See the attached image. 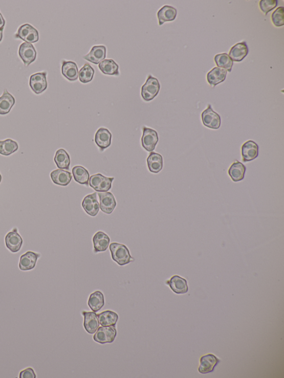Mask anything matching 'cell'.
<instances>
[{
    "mask_svg": "<svg viewBox=\"0 0 284 378\" xmlns=\"http://www.w3.org/2000/svg\"><path fill=\"white\" fill-rule=\"evenodd\" d=\"M94 251L96 253L108 250L110 243L109 237L105 232L98 231L93 238Z\"/></svg>",
    "mask_w": 284,
    "mask_h": 378,
    "instance_id": "obj_21",
    "label": "cell"
},
{
    "mask_svg": "<svg viewBox=\"0 0 284 378\" xmlns=\"http://www.w3.org/2000/svg\"><path fill=\"white\" fill-rule=\"evenodd\" d=\"M97 317L101 326H116L119 316L117 313L112 311H105L97 314Z\"/></svg>",
    "mask_w": 284,
    "mask_h": 378,
    "instance_id": "obj_29",
    "label": "cell"
},
{
    "mask_svg": "<svg viewBox=\"0 0 284 378\" xmlns=\"http://www.w3.org/2000/svg\"><path fill=\"white\" fill-rule=\"evenodd\" d=\"M86 213L92 217H96L100 210V203H98L97 199V193H94L86 196L82 202Z\"/></svg>",
    "mask_w": 284,
    "mask_h": 378,
    "instance_id": "obj_11",
    "label": "cell"
},
{
    "mask_svg": "<svg viewBox=\"0 0 284 378\" xmlns=\"http://www.w3.org/2000/svg\"><path fill=\"white\" fill-rule=\"evenodd\" d=\"M249 53V48L246 42L238 43L230 49L229 56L233 61L241 62Z\"/></svg>",
    "mask_w": 284,
    "mask_h": 378,
    "instance_id": "obj_20",
    "label": "cell"
},
{
    "mask_svg": "<svg viewBox=\"0 0 284 378\" xmlns=\"http://www.w3.org/2000/svg\"><path fill=\"white\" fill-rule=\"evenodd\" d=\"M147 164L150 171L153 173H158L163 168V157L158 153L151 152L147 158Z\"/></svg>",
    "mask_w": 284,
    "mask_h": 378,
    "instance_id": "obj_28",
    "label": "cell"
},
{
    "mask_svg": "<svg viewBox=\"0 0 284 378\" xmlns=\"http://www.w3.org/2000/svg\"><path fill=\"white\" fill-rule=\"evenodd\" d=\"M105 303L104 295L100 290H97L90 295L88 305L94 312H97L101 310L105 306Z\"/></svg>",
    "mask_w": 284,
    "mask_h": 378,
    "instance_id": "obj_30",
    "label": "cell"
},
{
    "mask_svg": "<svg viewBox=\"0 0 284 378\" xmlns=\"http://www.w3.org/2000/svg\"><path fill=\"white\" fill-rule=\"evenodd\" d=\"M245 172V166L240 162L237 161L230 166L228 174L233 181L238 182L244 179Z\"/></svg>",
    "mask_w": 284,
    "mask_h": 378,
    "instance_id": "obj_27",
    "label": "cell"
},
{
    "mask_svg": "<svg viewBox=\"0 0 284 378\" xmlns=\"http://www.w3.org/2000/svg\"><path fill=\"white\" fill-rule=\"evenodd\" d=\"M61 70L63 75L69 81H76L79 77V69L75 62L63 60Z\"/></svg>",
    "mask_w": 284,
    "mask_h": 378,
    "instance_id": "obj_18",
    "label": "cell"
},
{
    "mask_svg": "<svg viewBox=\"0 0 284 378\" xmlns=\"http://www.w3.org/2000/svg\"><path fill=\"white\" fill-rule=\"evenodd\" d=\"M50 176L53 183L63 186H67L72 178L71 173L60 169L53 170Z\"/></svg>",
    "mask_w": 284,
    "mask_h": 378,
    "instance_id": "obj_22",
    "label": "cell"
},
{
    "mask_svg": "<svg viewBox=\"0 0 284 378\" xmlns=\"http://www.w3.org/2000/svg\"><path fill=\"white\" fill-rule=\"evenodd\" d=\"M74 179L81 185L88 186L89 174L87 169L82 166H76L72 169Z\"/></svg>",
    "mask_w": 284,
    "mask_h": 378,
    "instance_id": "obj_33",
    "label": "cell"
},
{
    "mask_svg": "<svg viewBox=\"0 0 284 378\" xmlns=\"http://www.w3.org/2000/svg\"><path fill=\"white\" fill-rule=\"evenodd\" d=\"M167 284L176 294H184L188 291L187 280L179 276H173L170 281L167 282Z\"/></svg>",
    "mask_w": 284,
    "mask_h": 378,
    "instance_id": "obj_24",
    "label": "cell"
},
{
    "mask_svg": "<svg viewBox=\"0 0 284 378\" xmlns=\"http://www.w3.org/2000/svg\"><path fill=\"white\" fill-rule=\"evenodd\" d=\"M3 31V30H0V43L1 42V41L2 40Z\"/></svg>",
    "mask_w": 284,
    "mask_h": 378,
    "instance_id": "obj_41",
    "label": "cell"
},
{
    "mask_svg": "<svg viewBox=\"0 0 284 378\" xmlns=\"http://www.w3.org/2000/svg\"><path fill=\"white\" fill-rule=\"evenodd\" d=\"M114 179L113 177H106L101 174H97L90 177L89 184L96 192H108L111 189Z\"/></svg>",
    "mask_w": 284,
    "mask_h": 378,
    "instance_id": "obj_3",
    "label": "cell"
},
{
    "mask_svg": "<svg viewBox=\"0 0 284 378\" xmlns=\"http://www.w3.org/2000/svg\"><path fill=\"white\" fill-rule=\"evenodd\" d=\"M220 360L212 354L205 355L201 357L198 371L201 374H207L214 371Z\"/></svg>",
    "mask_w": 284,
    "mask_h": 378,
    "instance_id": "obj_14",
    "label": "cell"
},
{
    "mask_svg": "<svg viewBox=\"0 0 284 378\" xmlns=\"http://www.w3.org/2000/svg\"><path fill=\"white\" fill-rule=\"evenodd\" d=\"M20 378H36V374L34 369L31 368H28L23 370L20 373Z\"/></svg>",
    "mask_w": 284,
    "mask_h": 378,
    "instance_id": "obj_39",
    "label": "cell"
},
{
    "mask_svg": "<svg viewBox=\"0 0 284 378\" xmlns=\"http://www.w3.org/2000/svg\"><path fill=\"white\" fill-rule=\"evenodd\" d=\"M177 15V10L175 7L170 6H164L157 13L159 25L162 26L164 23L174 21Z\"/></svg>",
    "mask_w": 284,
    "mask_h": 378,
    "instance_id": "obj_25",
    "label": "cell"
},
{
    "mask_svg": "<svg viewBox=\"0 0 284 378\" xmlns=\"http://www.w3.org/2000/svg\"><path fill=\"white\" fill-rule=\"evenodd\" d=\"M259 156V146L253 140L247 141L241 147V156L244 162L251 161Z\"/></svg>",
    "mask_w": 284,
    "mask_h": 378,
    "instance_id": "obj_12",
    "label": "cell"
},
{
    "mask_svg": "<svg viewBox=\"0 0 284 378\" xmlns=\"http://www.w3.org/2000/svg\"><path fill=\"white\" fill-rule=\"evenodd\" d=\"M82 314L84 316V326L86 331L90 334H95L100 326V322L96 312L84 311Z\"/></svg>",
    "mask_w": 284,
    "mask_h": 378,
    "instance_id": "obj_16",
    "label": "cell"
},
{
    "mask_svg": "<svg viewBox=\"0 0 284 378\" xmlns=\"http://www.w3.org/2000/svg\"><path fill=\"white\" fill-rule=\"evenodd\" d=\"M15 99L13 95L8 92L7 89L0 97V115H6L9 113L12 107L15 105Z\"/></svg>",
    "mask_w": 284,
    "mask_h": 378,
    "instance_id": "obj_26",
    "label": "cell"
},
{
    "mask_svg": "<svg viewBox=\"0 0 284 378\" xmlns=\"http://www.w3.org/2000/svg\"><path fill=\"white\" fill-rule=\"evenodd\" d=\"M113 260L119 266H125L134 261L129 248L125 245L114 243L109 245Z\"/></svg>",
    "mask_w": 284,
    "mask_h": 378,
    "instance_id": "obj_1",
    "label": "cell"
},
{
    "mask_svg": "<svg viewBox=\"0 0 284 378\" xmlns=\"http://www.w3.org/2000/svg\"><path fill=\"white\" fill-rule=\"evenodd\" d=\"M15 38L20 39L26 43H36L39 40V32L31 24L26 23L21 26L15 35Z\"/></svg>",
    "mask_w": 284,
    "mask_h": 378,
    "instance_id": "obj_5",
    "label": "cell"
},
{
    "mask_svg": "<svg viewBox=\"0 0 284 378\" xmlns=\"http://www.w3.org/2000/svg\"><path fill=\"white\" fill-rule=\"evenodd\" d=\"M1 180H2V177L1 174H0V183H1Z\"/></svg>",
    "mask_w": 284,
    "mask_h": 378,
    "instance_id": "obj_42",
    "label": "cell"
},
{
    "mask_svg": "<svg viewBox=\"0 0 284 378\" xmlns=\"http://www.w3.org/2000/svg\"><path fill=\"white\" fill-rule=\"evenodd\" d=\"M201 119L204 126L212 130H218L221 126L220 115L213 111L211 105L201 113Z\"/></svg>",
    "mask_w": 284,
    "mask_h": 378,
    "instance_id": "obj_6",
    "label": "cell"
},
{
    "mask_svg": "<svg viewBox=\"0 0 284 378\" xmlns=\"http://www.w3.org/2000/svg\"><path fill=\"white\" fill-rule=\"evenodd\" d=\"M117 334L115 326L101 327L98 328L95 334L93 336L94 341L105 344L112 343L114 341Z\"/></svg>",
    "mask_w": 284,
    "mask_h": 378,
    "instance_id": "obj_4",
    "label": "cell"
},
{
    "mask_svg": "<svg viewBox=\"0 0 284 378\" xmlns=\"http://www.w3.org/2000/svg\"><path fill=\"white\" fill-rule=\"evenodd\" d=\"M19 149L18 143L11 139L0 140V155L9 156L17 151Z\"/></svg>",
    "mask_w": 284,
    "mask_h": 378,
    "instance_id": "obj_34",
    "label": "cell"
},
{
    "mask_svg": "<svg viewBox=\"0 0 284 378\" xmlns=\"http://www.w3.org/2000/svg\"><path fill=\"white\" fill-rule=\"evenodd\" d=\"M101 71L106 75L119 76V66L112 59L102 61L98 65Z\"/></svg>",
    "mask_w": 284,
    "mask_h": 378,
    "instance_id": "obj_31",
    "label": "cell"
},
{
    "mask_svg": "<svg viewBox=\"0 0 284 378\" xmlns=\"http://www.w3.org/2000/svg\"><path fill=\"white\" fill-rule=\"evenodd\" d=\"M227 75L226 70L216 67L213 68L211 71L207 74V81L209 84L213 87L223 82Z\"/></svg>",
    "mask_w": 284,
    "mask_h": 378,
    "instance_id": "obj_23",
    "label": "cell"
},
{
    "mask_svg": "<svg viewBox=\"0 0 284 378\" xmlns=\"http://www.w3.org/2000/svg\"><path fill=\"white\" fill-rule=\"evenodd\" d=\"M19 55L26 66H28L36 59L37 52L34 45L24 43L20 45Z\"/></svg>",
    "mask_w": 284,
    "mask_h": 378,
    "instance_id": "obj_9",
    "label": "cell"
},
{
    "mask_svg": "<svg viewBox=\"0 0 284 378\" xmlns=\"http://www.w3.org/2000/svg\"><path fill=\"white\" fill-rule=\"evenodd\" d=\"M98 195L100 198L101 210L107 214L112 213L117 205L114 195L110 192L98 193Z\"/></svg>",
    "mask_w": 284,
    "mask_h": 378,
    "instance_id": "obj_10",
    "label": "cell"
},
{
    "mask_svg": "<svg viewBox=\"0 0 284 378\" xmlns=\"http://www.w3.org/2000/svg\"><path fill=\"white\" fill-rule=\"evenodd\" d=\"M40 257L39 253L28 251L20 257L19 268L22 271H29L34 268L37 261Z\"/></svg>",
    "mask_w": 284,
    "mask_h": 378,
    "instance_id": "obj_17",
    "label": "cell"
},
{
    "mask_svg": "<svg viewBox=\"0 0 284 378\" xmlns=\"http://www.w3.org/2000/svg\"><path fill=\"white\" fill-rule=\"evenodd\" d=\"M278 5V0H261L259 2L261 10L265 15L274 9Z\"/></svg>",
    "mask_w": 284,
    "mask_h": 378,
    "instance_id": "obj_38",
    "label": "cell"
},
{
    "mask_svg": "<svg viewBox=\"0 0 284 378\" xmlns=\"http://www.w3.org/2000/svg\"><path fill=\"white\" fill-rule=\"evenodd\" d=\"M47 72H43L32 74L30 79V86L33 92L40 94L47 88Z\"/></svg>",
    "mask_w": 284,
    "mask_h": 378,
    "instance_id": "obj_8",
    "label": "cell"
},
{
    "mask_svg": "<svg viewBox=\"0 0 284 378\" xmlns=\"http://www.w3.org/2000/svg\"><path fill=\"white\" fill-rule=\"evenodd\" d=\"M6 24L5 20L4 19L1 12H0V30H3Z\"/></svg>",
    "mask_w": 284,
    "mask_h": 378,
    "instance_id": "obj_40",
    "label": "cell"
},
{
    "mask_svg": "<svg viewBox=\"0 0 284 378\" xmlns=\"http://www.w3.org/2000/svg\"><path fill=\"white\" fill-rule=\"evenodd\" d=\"M54 161L60 169L69 170L71 160L68 153L64 149H60L56 153Z\"/></svg>",
    "mask_w": 284,
    "mask_h": 378,
    "instance_id": "obj_32",
    "label": "cell"
},
{
    "mask_svg": "<svg viewBox=\"0 0 284 378\" xmlns=\"http://www.w3.org/2000/svg\"><path fill=\"white\" fill-rule=\"evenodd\" d=\"M160 86L157 78L151 75L148 76L145 85L142 87V97L146 102H149L157 96L160 90Z\"/></svg>",
    "mask_w": 284,
    "mask_h": 378,
    "instance_id": "obj_2",
    "label": "cell"
},
{
    "mask_svg": "<svg viewBox=\"0 0 284 378\" xmlns=\"http://www.w3.org/2000/svg\"><path fill=\"white\" fill-rule=\"evenodd\" d=\"M5 243L7 248L12 252L16 253L20 250L23 244V240L16 228L6 235Z\"/></svg>",
    "mask_w": 284,
    "mask_h": 378,
    "instance_id": "obj_15",
    "label": "cell"
},
{
    "mask_svg": "<svg viewBox=\"0 0 284 378\" xmlns=\"http://www.w3.org/2000/svg\"><path fill=\"white\" fill-rule=\"evenodd\" d=\"M215 61L218 67L224 68L226 71L231 72L233 61L225 53L218 54L215 57Z\"/></svg>",
    "mask_w": 284,
    "mask_h": 378,
    "instance_id": "obj_35",
    "label": "cell"
},
{
    "mask_svg": "<svg viewBox=\"0 0 284 378\" xmlns=\"http://www.w3.org/2000/svg\"><path fill=\"white\" fill-rule=\"evenodd\" d=\"M107 49L105 45H94L90 52L83 59L94 65H98L106 59Z\"/></svg>",
    "mask_w": 284,
    "mask_h": 378,
    "instance_id": "obj_13",
    "label": "cell"
},
{
    "mask_svg": "<svg viewBox=\"0 0 284 378\" xmlns=\"http://www.w3.org/2000/svg\"><path fill=\"white\" fill-rule=\"evenodd\" d=\"M94 68L88 64H86L84 67L81 68L79 72V80L83 84H87L91 82L94 76Z\"/></svg>",
    "mask_w": 284,
    "mask_h": 378,
    "instance_id": "obj_36",
    "label": "cell"
},
{
    "mask_svg": "<svg viewBox=\"0 0 284 378\" xmlns=\"http://www.w3.org/2000/svg\"><path fill=\"white\" fill-rule=\"evenodd\" d=\"M271 20L274 25L281 27L284 24V9L283 7H278L271 15Z\"/></svg>",
    "mask_w": 284,
    "mask_h": 378,
    "instance_id": "obj_37",
    "label": "cell"
},
{
    "mask_svg": "<svg viewBox=\"0 0 284 378\" xmlns=\"http://www.w3.org/2000/svg\"><path fill=\"white\" fill-rule=\"evenodd\" d=\"M111 139H112V134L108 129L105 128L98 129L94 137V141L101 151H104L110 146Z\"/></svg>",
    "mask_w": 284,
    "mask_h": 378,
    "instance_id": "obj_19",
    "label": "cell"
},
{
    "mask_svg": "<svg viewBox=\"0 0 284 378\" xmlns=\"http://www.w3.org/2000/svg\"><path fill=\"white\" fill-rule=\"evenodd\" d=\"M159 140L157 132L151 128L146 127L143 128L142 144L148 152H152L155 149Z\"/></svg>",
    "mask_w": 284,
    "mask_h": 378,
    "instance_id": "obj_7",
    "label": "cell"
}]
</instances>
